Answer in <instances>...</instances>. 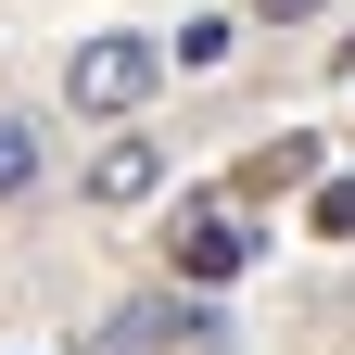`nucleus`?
Returning a JSON list of instances; mask_svg holds the SVG:
<instances>
[{"instance_id":"obj_8","label":"nucleus","mask_w":355,"mask_h":355,"mask_svg":"<svg viewBox=\"0 0 355 355\" xmlns=\"http://www.w3.org/2000/svg\"><path fill=\"white\" fill-rule=\"evenodd\" d=\"M254 13H266V26H304V13H330V0H254Z\"/></svg>"},{"instance_id":"obj_7","label":"nucleus","mask_w":355,"mask_h":355,"mask_svg":"<svg viewBox=\"0 0 355 355\" xmlns=\"http://www.w3.org/2000/svg\"><path fill=\"white\" fill-rule=\"evenodd\" d=\"M318 191V241H355V178H304Z\"/></svg>"},{"instance_id":"obj_5","label":"nucleus","mask_w":355,"mask_h":355,"mask_svg":"<svg viewBox=\"0 0 355 355\" xmlns=\"http://www.w3.org/2000/svg\"><path fill=\"white\" fill-rule=\"evenodd\" d=\"M229 51H241V26H229V13H203V26H178V51H165V64H191V76H203V64H229Z\"/></svg>"},{"instance_id":"obj_3","label":"nucleus","mask_w":355,"mask_h":355,"mask_svg":"<svg viewBox=\"0 0 355 355\" xmlns=\"http://www.w3.org/2000/svg\"><path fill=\"white\" fill-rule=\"evenodd\" d=\"M241 266H254V229H241V216H203V229L178 241V279H203V292L241 279Z\"/></svg>"},{"instance_id":"obj_6","label":"nucleus","mask_w":355,"mask_h":355,"mask_svg":"<svg viewBox=\"0 0 355 355\" xmlns=\"http://www.w3.org/2000/svg\"><path fill=\"white\" fill-rule=\"evenodd\" d=\"M318 178V140H279V153H254V191H304Z\"/></svg>"},{"instance_id":"obj_1","label":"nucleus","mask_w":355,"mask_h":355,"mask_svg":"<svg viewBox=\"0 0 355 355\" xmlns=\"http://www.w3.org/2000/svg\"><path fill=\"white\" fill-rule=\"evenodd\" d=\"M153 89H165V38H76V51H64V102L76 114H140L153 102Z\"/></svg>"},{"instance_id":"obj_2","label":"nucleus","mask_w":355,"mask_h":355,"mask_svg":"<svg viewBox=\"0 0 355 355\" xmlns=\"http://www.w3.org/2000/svg\"><path fill=\"white\" fill-rule=\"evenodd\" d=\"M165 191V140H102L89 153V203H153Z\"/></svg>"},{"instance_id":"obj_4","label":"nucleus","mask_w":355,"mask_h":355,"mask_svg":"<svg viewBox=\"0 0 355 355\" xmlns=\"http://www.w3.org/2000/svg\"><path fill=\"white\" fill-rule=\"evenodd\" d=\"M26 191H38V127L0 114V203H26Z\"/></svg>"}]
</instances>
